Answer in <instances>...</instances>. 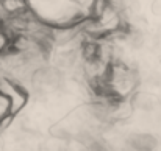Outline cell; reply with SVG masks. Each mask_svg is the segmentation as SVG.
<instances>
[{"label":"cell","mask_w":161,"mask_h":151,"mask_svg":"<svg viewBox=\"0 0 161 151\" xmlns=\"http://www.w3.org/2000/svg\"><path fill=\"white\" fill-rule=\"evenodd\" d=\"M0 95L8 103V111L11 115L17 114L27 104V100H28L27 91L20 84H17L13 78L5 76V75L0 76Z\"/></svg>","instance_id":"7a4b0ae2"},{"label":"cell","mask_w":161,"mask_h":151,"mask_svg":"<svg viewBox=\"0 0 161 151\" xmlns=\"http://www.w3.org/2000/svg\"><path fill=\"white\" fill-rule=\"evenodd\" d=\"M131 104L135 109H139V111H146V112H150L153 107H155V98L147 94V92H135L133 97H131Z\"/></svg>","instance_id":"3957f363"},{"label":"cell","mask_w":161,"mask_h":151,"mask_svg":"<svg viewBox=\"0 0 161 151\" xmlns=\"http://www.w3.org/2000/svg\"><path fill=\"white\" fill-rule=\"evenodd\" d=\"M30 86L38 94H47V92L56 91L63 86V73L58 67L44 65L31 75Z\"/></svg>","instance_id":"6da1fadb"},{"label":"cell","mask_w":161,"mask_h":151,"mask_svg":"<svg viewBox=\"0 0 161 151\" xmlns=\"http://www.w3.org/2000/svg\"><path fill=\"white\" fill-rule=\"evenodd\" d=\"M150 8H152V13H153V14L161 16V0H153Z\"/></svg>","instance_id":"5b68a950"},{"label":"cell","mask_w":161,"mask_h":151,"mask_svg":"<svg viewBox=\"0 0 161 151\" xmlns=\"http://www.w3.org/2000/svg\"><path fill=\"white\" fill-rule=\"evenodd\" d=\"M2 23H3V22H2V14H0V27H2Z\"/></svg>","instance_id":"8992f818"},{"label":"cell","mask_w":161,"mask_h":151,"mask_svg":"<svg viewBox=\"0 0 161 151\" xmlns=\"http://www.w3.org/2000/svg\"><path fill=\"white\" fill-rule=\"evenodd\" d=\"M8 115H11L9 114V111H8V103L6 100L0 95V122L5 118V117H8Z\"/></svg>","instance_id":"277c9868"}]
</instances>
